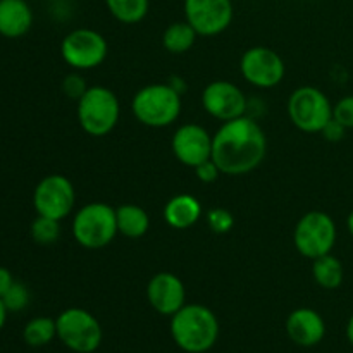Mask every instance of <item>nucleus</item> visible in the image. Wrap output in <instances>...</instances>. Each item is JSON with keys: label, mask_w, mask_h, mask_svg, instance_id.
Wrapping results in <instances>:
<instances>
[{"label": "nucleus", "mask_w": 353, "mask_h": 353, "mask_svg": "<svg viewBox=\"0 0 353 353\" xmlns=\"http://www.w3.org/2000/svg\"><path fill=\"white\" fill-rule=\"evenodd\" d=\"M268 154L264 130L247 116L226 121L212 134V161L226 176H243L257 169Z\"/></svg>", "instance_id": "1"}, {"label": "nucleus", "mask_w": 353, "mask_h": 353, "mask_svg": "<svg viewBox=\"0 0 353 353\" xmlns=\"http://www.w3.org/2000/svg\"><path fill=\"white\" fill-rule=\"evenodd\" d=\"M172 341L186 353H205L219 340V321L205 305L186 303L171 317Z\"/></svg>", "instance_id": "2"}, {"label": "nucleus", "mask_w": 353, "mask_h": 353, "mask_svg": "<svg viewBox=\"0 0 353 353\" xmlns=\"http://www.w3.org/2000/svg\"><path fill=\"white\" fill-rule=\"evenodd\" d=\"M181 93L169 83H152L134 93L131 112L138 123L148 128H168L178 121L181 114Z\"/></svg>", "instance_id": "3"}, {"label": "nucleus", "mask_w": 353, "mask_h": 353, "mask_svg": "<svg viewBox=\"0 0 353 353\" xmlns=\"http://www.w3.org/2000/svg\"><path fill=\"white\" fill-rule=\"evenodd\" d=\"M72 236L86 250H102L116 238V209L105 202L85 203L72 217Z\"/></svg>", "instance_id": "4"}, {"label": "nucleus", "mask_w": 353, "mask_h": 353, "mask_svg": "<svg viewBox=\"0 0 353 353\" xmlns=\"http://www.w3.org/2000/svg\"><path fill=\"white\" fill-rule=\"evenodd\" d=\"M119 117V99L107 86H88L85 95L78 100L79 126L90 137H107L117 126Z\"/></svg>", "instance_id": "5"}, {"label": "nucleus", "mask_w": 353, "mask_h": 353, "mask_svg": "<svg viewBox=\"0 0 353 353\" xmlns=\"http://www.w3.org/2000/svg\"><path fill=\"white\" fill-rule=\"evenodd\" d=\"M336 223L323 210H310L303 214L293 230V245L296 252L310 261L331 254L336 245Z\"/></svg>", "instance_id": "6"}, {"label": "nucleus", "mask_w": 353, "mask_h": 353, "mask_svg": "<svg viewBox=\"0 0 353 353\" xmlns=\"http://www.w3.org/2000/svg\"><path fill=\"white\" fill-rule=\"evenodd\" d=\"M57 338L74 353H93L102 343V326L92 312L79 307L62 310L55 319Z\"/></svg>", "instance_id": "7"}, {"label": "nucleus", "mask_w": 353, "mask_h": 353, "mask_svg": "<svg viewBox=\"0 0 353 353\" xmlns=\"http://www.w3.org/2000/svg\"><path fill=\"white\" fill-rule=\"evenodd\" d=\"M288 116L303 133H321L333 119V103L316 86H300L288 99Z\"/></svg>", "instance_id": "8"}, {"label": "nucleus", "mask_w": 353, "mask_h": 353, "mask_svg": "<svg viewBox=\"0 0 353 353\" xmlns=\"http://www.w3.org/2000/svg\"><path fill=\"white\" fill-rule=\"evenodd\" d=\"M62 61L74 71L99 68L109 55V43L102 33L90 28H78L61 41Z\"/></svg>", "instance_id": "9"}, {"label": "nucleus", "mask_w": 353, "mask_h": 353, "mask_svg": "<svg viewBox=\"0 0 353 353\" xmlns=\"http://www.w3.org/2000/svg\"><path fill=\"white\" fill-rule=\"evenodd\" d=\"M76 192L72 183L62 174H48L38 181L33 192V207L37 216L64 221L72 212Z\"/></svg>", "instance_id": "10"}, {"label": "nucleus", "mask_w": 353, "mask_h": 353, "mask_svg": "<svg viewBox=\"0 0 353 353\" xmlns=\"http://www.w3.org/2000/svg\"><path fill=\"white\" fill-rule=\"evenodd\" d=\"M185 19L199 37H217L231 26L234 17L233 0H185Z\"/></svg>", "instance_id": "11"}, {"label": "nucleus", "mask_w": 353, "mask_h": 353, "mask_svg": "<svg viewBox=\"0 0 353 353\" xmlns=\"http://www.w3.org/2000/svg\"><path fill=\"white\" fill-rule=\"evenodd\" d=\"M240 72L247 83L257 88H274L283 81L286 72L285 61L269 47H252L241 55Z\"/></svg>", "instance_id": "12"}, {"label": "nucleus", "mask_w": 353, "mask_h": 353, "mask_svg": "<svg viewBox=\"0 0 353 353\" xmlns=\"http://www.w3.org/2000/svg\"><path fill=\"white\" fill-rule=\"evenodd\" d=\"M202 107L210 117L226 123L245 116L248 100L238 85L226 79H216L203 88Z\"/></svg>", "instance_id": "13"}, {"label": "nucleus", "mask_w": 353, "mask_h": 353, "mask_svg": "<svg viewBox=\"0 0 353 353\" xmlns=\"http://www.w3.org/2000/svg\"><path fill=\"white\" fill-rule=\"evenodd\" d=\"M171 148L178 162L195 169L199 164L212 159V137L200 124H183L172 134Z\"/></svg>", "instance_id": "14"}, {"label": "nucleus", "mask_w": 353, "mask_h": 353, "mask_svg": "<svg viewBox=\"0 0 353 353\" xmlns=\"http://www.w3.org/2000/svg\"><path fill=\"white\" fill-rule=\"evenodd\" d=\"M147 300L155 312L172 317L186 305V288L172 272H157L147 285Z\"/></svg>", "instance_id": "15"}, {"label": "nucleus", "mask_w": 353, "mask_h": 353, "mask_svg": "<svg viewBox=\"0 0 353 353\" xmlns=\"http://www.w3.org/2000/svg\"><path fill=\"white\" fill-rule=\"evenodd\" d=\"M286 334L299 347H316L326 336V323L317 310L300 307L286 319Z\"/></svg>", "instance_id": "16"}, {"label": "nucleus", "mask_w": 353, "mask_h": 353, "mask_svg": "<svg viewBox=\"0 0 353 353\" xmlns=\"http://www.w3.org/2000/svg\"><path fill=\"white\" fill-rule=\"evenodd\" d=\"M33 26V10L26 0H0V34L3 38L24 37Z\"/></svg>", "instance_id": "17"}, {"label": "nucleus", "mask_w": 353, "mask_h": 353, "mask_svg": "<svg viewBox=\"0 0 353 353\" xmlns=\"http://www.w3.org/2000/svg\"><path fill=\"white\" fill-rule=\"evenodd\" d=\"M162 214H164V221L169 228L183 231L199 223L203 209L196 196L190 195V193H179L168 200Z\"/></svg>", "instance_id": "18"}, {"label": "nucleus", "mask_w": 353, "mask_h": 353, "mask_svg": "<svg viewBox=\"0 0 353 353\" xmlns=\"http://www.w3.org/2000/svg\"><path fill=\"white\" fill-rule=\"evenodd\" d=\"M117 231L130 240L143 238L150 230V216L137 203H123L116 209Z\"/></svg>", "instance_id": "19"}, {"label": "nucleus", "mask_w": 353, "mask_h": 353, "mask_svg": "<svg viewBox=\"0 0 353 353\" xmlns=\"http://www.w3.org/2000/svg\"><path fill=\"white\" fill-rule=\"evenodd\" d=\"M312 276L323 290H338L345 279L343 264L333 254L323 255L312 261Z\"/></svg>", "instance_id": "20"}, {"label": "nucleus", "mask_w": 353, "mask_h": 353, "mask_svg": "<svg viewBox=\"0 0 353 353\" xmlns=\"http://www.w3.org/2000/svg\"><path fill=\"white\" fill-rule=\"evenodd\" d=\"M196 37L199 33L193 30L188 21H176V23L169 24L162 33V45L169 54L181 55L195 45Z\"/></svg>", "instance_id": "21"}, {"label": "nucleus", "mask_w": 353, "mask_h": 353, "mask_svg": "<svg viewBox=\"0 0 353 353\" xmlns=\"http://www.w3.org/2000/svg\"><path fill=\"white\" fill-rule=\"evenodd\" d=\"M109 12L123 24H138L147 17L150 0H105Z\"/></svg>", "instance_id": "22"}, {"label": "nucleus", "mask_w": 353, "mask_h": 353, "mask_svg": "<svg viewBox=\"0 0 353 353\" xmlns=\"http://www.w3.org/2000/svg\"><path fill=\"white\" fill-rule=\"evenodd\" d=\"M54 338H57V324H55V319L47 316L33 317L23 330L24 343L33 348L45 347Z\"/></svg>", "instance_id": "23"}, {"label": "nucleus", "mask_w": 353, "mask_h": 353, "mask_svg": "<svg viewBox=\"0 0 353 353\" xmlns=\"http://www.w3.org/2000/svg\"><path fill=\"white\" fill-rule=\"evenodd\" d=\"M31 238L40 247H50L61 238V221L50 219V217L37 216L30 228Z\"/></svg>", "instance_id": "24"}, {"label": "nucleus", "mask_w": 353, "mask_h": 353, "mask_svg": "<svg viewBox=\"0 0 353 353\" xmlns=\"http://www.w3.org/2000/svg\"><path fill=\"white\" fill-rule=\"evenodd\" d=\"M2 302L9 312H21V310L26 309L28 303H30V290H28L26 285H23V283L14 281V285L9 288V292L2 296Z\"/></svg>", "instance_id": "25"}, {"label": "nucleus", "mask_w": 353, "mask_h": 353, "mask_svg": "<svg viewBox=\"0 0 353 353\" xmlns=\"http://www.w3.org/2000/svg\"><path fill=\"white\" fill-rule=\"evenodd\" d=\"M207 224H209L212 233L226 234L233 230L234 216L228 209L216 207V209H210L209 212H207Z\"/></svg>", "instance_id": "26"}, {"label": "nucleus", "mask_w": 353, "mask_h": 353, "mask_svg": "<svg viewBox=\"0 0 353 353\" xmlns=\"http://www.w3.org/2000/svg\"><path fill=\"white\" fill-rule=\"evenodd\" d=\"M333 119L347 130H353V95H347L333 105Z\"/></svg>", "instance_id": "27"}, {"label": "nucleus", "mask_w": 353, "mask_h": 353, "mask_svg": "<svg viewBox=\"0 0 353 353\" xmlns=\"http://www.w3.org/2000/svg\"><path fill=\"white\" fill-rule=\"evenodd\" d=\"M86 90H88V86H86L85 79L79 74H68L64 78V81H62V92H64L69 99L76 100V102L85 95Z\"/></svg>", "instance_id": "28"}, {"label": "nucleus", "mask_w": 353, "mask_h": 353, "mask_svg": "<svg viewBox=\"0 0 353 353\" xmlns=\"http://www.w3.org/2000/svg\"><path fill=\"white\" fill-rule=\"evenodd\" d=\"M195 174H196V178H199V181L209 185V183L216 181V179L219 178V174H223V172L219 171V168H217L216 162H214L212 159H209V161H205V162H202V164L196 165Z\"/></svg>", "instance_id": "29"}, {"label": "nucleus", "mask_w": 353, "mask_h": 353, "mask_svg": "<svg viewBox=\"0 0 353 353\" xmlns=\"http://www.w3.org/2000/svg\"><path fill=\"white\" fill-rule=\"evenodd\" d=\"M345 131H347V128L341 126V124L338 123L336 119H331L330 123H327L326 126H324V130L321 131V133H323V137L326 138V140L340 141V140H343Z\"/></svg>", "instance_id": "30"}, {"label": "nucleus", "mask_w": 353, "mask_h": 353, "mask_svg": "<svg viewBox=\"0 0 353 353\" xmlns=\"http://www.w3.org/2000/svg\"><path fill=\"white\" fill-rule=\"evenodd\" d=\"M14 281H16V279H14L12 272L7 268H3V265H0V299L9 292L10 286L14 285Z\"/></svg>", "instance_id": "31"}, {"label": "nucleus", "mask_w": 353, "mask_h": 353, "mask_svg": "<svg viewBox=\"0 0 353 353\" xmlns=\"http://www.w3.org/2000/svg\"><path fill=\"white\" fill-rule=\"evenodd\" d=\"M7 314H9V310L6 309V305H3L2 299H0V331H2L3 326H6V323H7Z\"/></svg>", "instance_id": "32"}, {"label": "nucleus", "mask_w": 353, "mask_h": 353, "mask_svg": "<svg viewBox=\"0 0 353 353\" xmlns=\"http://www.w3.org/2000/svg\"><path fill=\"white\" fill-rule=\"evenodd\" d=\"M347 338L353 345V314L350 316V319H348V324H347Z\"/></svg>", "instance_id": "33"}, {"label": "nucleus", "mask_w": 353, "mask_h": 353, "mask_svg": "<svg viewBox=\"0 0 353 353\" xmlns=\"http://www.w3.org/2000/svg\"><path fill=\"white\" fill-rule=\"evenodd\" d=\"M347 230H348V233L352 234V238H353V210L350 214H348V217H347Z\"/></svg>", "instance_id": "34"}]
</instances>
